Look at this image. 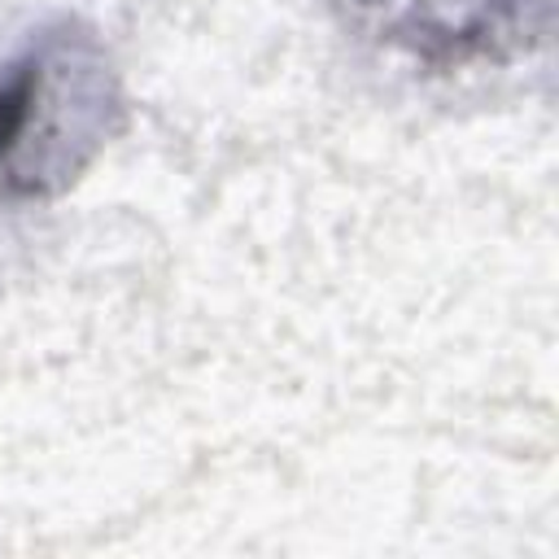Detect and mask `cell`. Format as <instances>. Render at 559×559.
Here are the masks:
<instances>
[{
  "label": "cell",
  "mask_w": 559,
  "mask_h": 559,
  "mask_svg": "<svg viewBox=\"0 0 559 559\" xmlns=\"http://www.w3.org/2000/svg\"><path fill=\"white\" fill-rule=\"evenodd\" d=\"M127 96L105 35L44 13L0 44V218L66 197L122 131Z\"/></svg>",
  "instance_id": "6da1fadb"
},
{
  "label": "cell",
  "mask_w": 559,
  "mask_h": 559,
  "mask_svg": "<svg viewBox=\"0 0 559 559\" xmlns=\"http://www.w3.org/2000/svg\"><path fill=\"white\" fill-rule=\"evenodd\" d=\"M367 48L424 70L463 74L533 57L550 35L555 0H328Z\"/></svg>",
  "instance_id": "7a4b0ae2"
}]
</instances>
